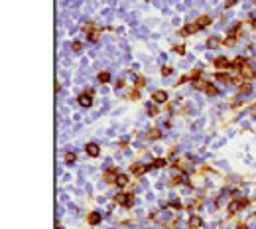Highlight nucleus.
<instances>
[{
	"mask_svg": "<svg viewBox=\"0 0 256 229\" xmlns=\"http://www.w3.org/2000/svg\"><path fill=\"white\" fill-rule=\"evenodd\" d=\"M237 229H248V227H246V225H238Z\"/></svg>",
	"mask_w": 256,
	"mask_h": 229,
	"instance_id": "31",
	"label": "nucleus"
},
{
	"mask_svg": "<svg viewBox=\"0 0 256 229\" xmlns=\"http://www.w3.org/2000/svg\"><path fill=\"white\" fill-rule=\"evenodd\" d=\"M252 26H254V28H256V20H252Z\"/></svg>",
	"mask_w": 256,
	"mask_h": 229,
	"instance_id": "32",
	"label": "nucleus"
},
{
	"mask_svg": "<svg viewBox=\"0 0 256 229\" xmlns=\"http://www.w3.org/2000/svg\"><path fill=\"white\" fill-rule=\"evenodd\" d=\"M201 217H197V215H193V217H189V221H187V225L191 227V229H199L201 227Z\"/></svg>",
	"mask_w": 256,
	"mask_h": 229,
	"instance_id": "12",
	"label": "nucleus"
},
{
	"mask_svg": "<svg viewBox=\"0 0 256 229\" xmlns=\"http://www.w3.org/2000/svg\"><path fill=\"white\" fill-rule=\"evenodd\" d=\"M215 67L227 69V67H231V61H228L227 57H217V59H215Z\"/></svg>",
	"mask_w": 256,
	"mask_h": 229,
	"instance_id": "11",
	"label": "nucleus"
},
{
	"mask_svg": "<svg viewBox=\"0 0 256 229\" xmlns=\"http://www.w3.org/2000/svg\"><path fill=\"white\" fill-rule=\"evenodd\" d=\"M219 44H221V40H219V38H209V40H207V47H217Z\"/></svg>",
	"mask_w": 256,
	"mask_h": 229,
	"instance_id": "19",
	"label": "nucleus"
},
{
	"mask_svg": "<svg viewBox=\"0 0 256 229\" xmlns=\"http://www.w3.org/2000/svg\"><path fill=\"white\" fill-rule=\"evenodd\" d=\"M146 170H148V166H142V164H134V166H130V172L134 176H142Z\"/></svg>",
	"mask_w": 256,
	"mask_h": 229,
	"instance_id": "10",
	"label": "nucleus"
},
{
	"mask_svg": "<svg viewBox=\"0 0 256 229\" xmlns=\"http://www.w3.org/2000/svg\"><path fill=\"white\" fill-rule=\"evenodd\" d=\"M73 51H81V47H83V44H81V42H73Z\"/></svg>",
	"mask_w": 256,
	"mask_h": 229,
	"instance_id": "26",
	"label": "nucleus"
},
{
	"mask_svg": "<svg viewBox=\"0 0 256 229\" xmlns=\"http://www.w3.org/2000/svg\"><path fill=\"white\" fill-rule=\"evenodd\" d=\"M116 184H118V186H126V184H128V176H124V174H120L118 178H116Z\"/></svg>",
	"mask_w": 256,
	"mask_h": 229,
	"instance_id": "20",
	"label": "nucleus"
},
{
	"mask_svg": "<svg viewBox=\"0 0 256 229\" xmlns=\"http://www.w3.org/2000/svg\"><path fill=\"white\" fill-rule=\"evenodd\" d=\"M199 30H201V28L197 26V22H191V24L185 26V28H181L179 34H181V36H191V34H195V32H199Z\"/></svg>",
	"mask_w": 256,
	"mask_h": 229,
	"instance_id": "5",
	"label": "nucleus"
},
{
	"mask_svg": "<svg viewBox=\"0 0 256 229\" xmlns=\"http://www.w3.org/2000/svg\"><path fill=\"white\" fill-rule=\"evenodd\" d=\"M241 77L244 79V81H252V79L256 77V71L252 67H248V65H242L241 67Z\"/></svg>",
	"mask_w": 256,
	"mask_h": 229,
	"instance_id": "3",
	"label": "nucleus"
},
{
	"mask_svg": "<svg viewBox=\"0 0 256 229\" xmlns=\"http://www.w3.org/2000/svg\"><path fill=\"white\" fill-rule=\"evenodd\" d=\"M242 65H246V63H244V57H237L234 61H231V67H242Z\"/></svg>",
	"mask_w": 256,
	"mask_h": 229,
	"instance_id": "18",
	"label": "nucleus"
},
{
	"mask_svg": "<svg viewBox=\"0 0 256 229\" xmlns=\"http://www.w3.org/2000/svg\"><path fill=\"white\" fill-rule=\"evenodd\" d=\"M128 99H138V91H132V93H128Z\"/></svg>",
	"mask_w": 256,
	"mask_h": 229,
	"instance_id": "30",
	"label": "nucleus"
},
{
	"mask_svg": "<svg viewBox=\"0 0 256 229\" xmlns=\"http://www.w3.org/2000/svg\"><path fill=\"white\" fill-rule=\"evenodd\" d=\"M75 160H77L75 152H65V164H73Z\"/></svg>",
	"mask_w": 256,
	"mask_h": 229,
	"instance_id": "17",
	"label": "nucleus"
},
{
	"mask_svg": "<svg viewBox=\"0 0 256 229\" xmlns=\"http://www.w3.org/2000/svg\"><path fill=\"white\" fill-rule=\"evenodd\" d=\"M234 2H237V0H225V8H231V6H234Z\"/></svg>",
	"mask_w": 256,
	"mask_h": 229,
	"instance_id": "28",
	"label": "nucleus"
},
{
	"mask_svg": "<svg viewBox=\"0 0 256 229\" xmlns=\"http://www.w3.org/2000/svg\"><path fill=\"white\" fill-rule=\"evenodd\" d=\"M209 24H211V18H209V16H201V18L197 20V26H199L201 30H203V28H207Z\"/></svg>",
	"mask_w": 256,
	"mask_h": 229,
	"instance_id": "14",
	"label": "nucleus"
},
{
	"mask_svg": "<svg viewBox=\"0 0 256 229\" xmlns=\"http://www.w3.org/2000/svg\"><path fill=\"white\" fill-rule=\"evenodd\" d=\"M238 91H241V93H250V91H252V87H250V83H246V85H241Z\"/></svg>",
	"mask_w": 256,
	"mask_h": 229,
	"instance_id": "21",
	"label": "nucleus"
},
{
	"mask_svg": "<svg viewBox=\"0 0 256 229\" xmlns=\"http://www.w3.org/2000/svg\"><path fill=\"white\" fill-rule=\"evenodd\" d=\"M246 204H248V200H237V201H231V204H228V211H231V214H237V211H241L242 207H246Z\"/></svg>",
	"mask_w": 256,
	"mask_h": 229,
	"instance_id": "4",
	"label": "nucleus"
},
{
	"mask_svg": "<svg viewBox=\"0 0 256 229\" xmlns=\"http://www.w3.org/2000/svg\"><path fill=\"white\" fill-rule=\"evenodd\" d=\"M109 79H110L109 73H99V81H100V83H106Z\"/></svg>",
	"mask_w": 256,
	"mask_h": 229,
	"instance_id": "22",
	"label": "nucleus"
},
{
	"mask_svg": "<svg viewBox=\"0 0 256 229\" xmlns=\"http://www.w3.org/2000/svg\"><path fill=\"white\" fill-rule=\"evenodd\" d=\"M166 164H168V160H166V158H156L152 166H154V168H164Z\"/></svg>",
	"mask_w": 256,
	"mask_h": 229,
	"instance_id": "16",
	"label": "nucleus"
},
{
	"mask_svg": "<svg viewBox=\"0 0 256 229\" xmlns=\"http://www.w3.org/2000/svg\"><path fill=\"white\" fill-rule=\"evenodd\" d=\"M116 178H118V174H116L114 168H110V170H106V172H105V182L113 184V182H116Z\"/></svg>",
	"mask_w": 256,
	"mask_h": 229,
	"instance_id": "9",
	"label": "nucleus"
},
{
	"mask_svg": "<svg viewBox=\"0 0 256 229\" xmlns=\"http://www.w3.org/2000/svg\"><path fill=\"white\" fill-rule=\"evenodd\" d=\"M146 138L148 140H160V138H162V130L160 129H150L146 132Z\"/></svg>",
	"mask_w": 256,
	"mask_h": 229,
	"instance_id": "8",
	"label": "nucleus"
},
{
	"mask_svg": "<svg viewBox=\"0 0 256 229\" xmlns=\"http://www.w3.org/2000/svg\"><path fill=\"white\" fill-rule=\"evenodd\" d=\"M152 99H154V103H158V105H162V103H166L168 101V93L166 91H154V95H152Z\"/></svg>",
	"mask_w": 256,
	"mask_h": 229,
	"instance_id": "6",
	"label": "nucleus"
},
{
	"mask_svg": "<svg viewBox=\"0 0 256 229\" xmlns=\"http://www.w3.org/2000/svg\"><path fill=\"white\" fill-rule=\"evenodd\" d=\"M77 101H79V105H81V107H91V105H93V91L81 93L77 97Z\"/></svg>",
	"mask_w": 256,
	"mask_h": 229,
	"instance_id": "1",
	"label": "nucleus"
},
{
	"mask_svg": "<svg viewBox=\"0 0 256 229\" xmlns=\"http://www.w3.org/2000/svg\"><path fill=\"white\" fill-rule=\"evenodd\" d=\"M148 113H150V117H156V115H158V107H154V105H148Z\"/></svg>",
	"mask_w": 256,
	"mask_h": 229,
	"instance_id": "23",
	"label": "nucleus"
},
{
	"mask_svg": "<svg viewBox=\"0 0 256 229\" xmlns=\"http://www.w3.org/2000/svg\"><path fill=\"white\" fill-rule=\"evenodd\" d=\"M89 223H91V225H99V223H100V214H97V211L89 214Z\"/></svg>",
	"mask_w": 256,
	"mask_h": 229,
	"instance_id": "13",
	"label": "nucleus"
},
{
	"mask_svg": "<svg viewBox=\"0 0 256 229\" xmlns=\"http://www.w3.org/2000/svg\"><path fill=\"white\" fill-rule=\"evenodd\" d=\"M173 50H175V54H179V55H183V54H185V46H175Z\"/></svg>",
	"mask_w": 256,
	"mask_h": 229,
	"instance_id": "25",
	"label": "nucleus"
},
{
	"mask_svg": "<svg viewBox=\"0 0 256 229\" xmlns=\"http://www.w3.org/2000/svg\"><path fill=\"white\" fill-rule=\"evenodd\" d=\"M116 204H120V205H124V207H130L132 205V201H134V198H132V194H118L114 198Z\"/></svg>",
	"mask_w": 256,
	"mask_h": 229,
	"instance_id": "2",
	"label": "nucleus"
},
{
	"mask_svg": "<svg viewBox=\"0 0 256 229\" xmlns=\"http://www.w3.org/2000/svg\"><path fill=\"white\" fill-rule=\"evenodd\" d=\"M203 89H205V93H207V95H211V97H215V95L219 93V91H217V87H215V85H211V83H205V87H203Z\"/></svg>",
	"mask_w": 256,
	"mask_h": 229,
	"instance_id": "15",
	"label": "nucleus"
},
{
	"mask_svg": "<svg viewBox=\"0 0 256 229\" xmlns=\"http://www.w3.org/2000/svg\"><path fill=\"white\" fill-rule=\"evenodd\" d=\"M136 87H144V77H138L136 79Z\"/></svg>",
	"mask_w": 256,
	"mask_h": 229,
	"instance_id": "29",
	"label": "nucleus"
},
{
	"mask_svg": "<svg viewBox=\"0 0 256 229\" xmlns=\"http://www.w3.org/2000/svg\"><path fill=\"white\" fill-rule=\"evenodd\" d=\"M162 75H172V67H162Z\"/></svg>",
	"mask_w": 256,
	"mask_h": 229,
	"instance_id": "27",
	"label": "nucleus"
},
{
	"mask_svg": "<svg viewBox=\"0 0 256 229\" xmlns=\"http://www.w3.org/2000/svg\"><path fill=\"white\" fill-rule=\"evenodd\" d=\"M85 152H87V154H89V156H93V158H97V156H99V154H100V148H99L97 144H95V142H89V144H87V146H85Z\"/></svg>",
	"mask_w": 256,
	"mask_h": 229,
	"instance_id": "7",
	"label": "nucleus"
},
{
	"mask_svg": "<svg viewBox=\"0 0 256 229\" xmlns=\"http://www.w3.org/2000/svg\"><path fill=\"white\" fill-rule=\"evenodd\" d=\"M234 42H237V38H234V36H231V38H225V40H223V44H225V46H233Z\"/></svg>",
	"mask_w": 256,
	"mask_h": 229,
	"instance_id": "24",
	"label": "nucleus"
}]
</instances>
